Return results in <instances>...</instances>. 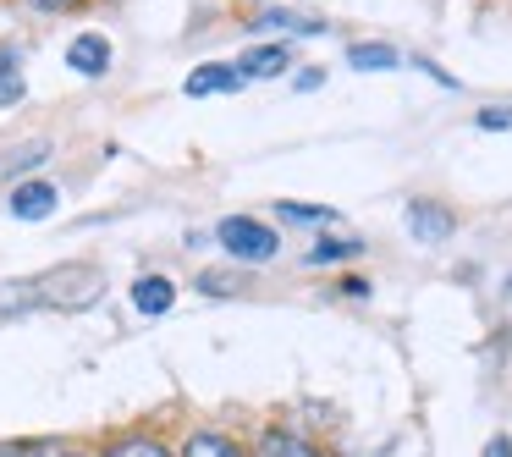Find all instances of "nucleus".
I'll return each mask as SVG.
<instances>
[{
  "label": "nucleus",
  "mask_w": 512,
  "mask_h": 457,
  "mask_svg": "<svg viewBox=\"0 0 512 457\" xmlns=\"http://www.w3.org/2000/svg\"><path fill=\"white\" fill-rule=\"evenodd\" d=\"M105 298V276L94 265H61L50 276H39V303L45 309H89Z\"/></svg>",
  "instance_id": "obj_1"
},
{
  "label": "nucleus",
  "mask_w": 512,
  "mask_h": 457,
  "mask_svg": "<svg viewBox=\"0 0 512 457\" xmlns=\"http://www.w3.org/2000/svg\"><path fill=\"white\" fill-rule=\"evenodd\" d=\"M215 237H221V248L232 259H243V265H265V259L281 254V237L270 232L265 221H254V215H226V221L215 226Z\"/></svg>",
  "instance_id": "obj_2"
},
{
  "label": "nucleus",
  "mask_w": 512,
  "mask_h": 457,
  "mask_svg": "<svg viewBox=\"0 0 512 457\" xmlns=\"http://www.w3.org/2000/svg\"><path fill=\"white\" fill-rule=\"evenodd\" d=\"M402 221H408V232L419 237V243H446V237L457 232V215L446 210V204H430V199H413Z\"/></svg>",
  "instance_id": "obj_3"
},
{
  "label": "nucleus",
  "mask_w": 512,
  "mask_h": 457,
  "mask_svg": "<svg viewBox=\"0 0 512 457\" xmlns=\"http://www.w3.org/2000/svg\"><path fill=\"white\" fill-rule=\"evenodd\" d=\"M61 204V193L50 188V182H17L12 188V215L17 221H50Z\"/></svg>",
  "instance_id": "obj_4"
},
{
  "label": "nucleus",
  "mask_w": 512,
  "mask_h": 457,
  "mask_svg": "<svg viewBox=\"0 0 512 457\" xmlns=\"http://www.w3.org/2000/svg\"><path fill=\"white\" fill-rule=\"evenodd\" d=\"M67 67L83 72V78H100V72L111 67V39L105 34H78L67 45Z\"/></svg>",
  "instance_id": "obj_5"
},
{
  "label": "nucleus",
  "mask_w": 512,
  "mask_h": 457,
  "mask_svg": "<svg viewBox=\"0 0 512 457\" xmlns=\"http://www.w3.org/2000/svg\"><path fill=\"white\" fill-rule=\"evenodd\" d=\"M287 61H292V50L287 45H254V50H243L237 56V78H281L287 72Z\"/></svg>",
  "instance_id": "obj_6"
},
{
  "label": "nucleus",
  "mask_w": 512,
  "mask_h": 457,
  "mask_svg": "<svg viewBox=\"0 0 512 457\" xmlns=\"http://www.w3.org/2000/svg\"><path fill=\"white\" fill-rule=\"evenodd\" d=\"M171 303H177V287H171L166 276H138L133 281V309L138 314H166Z\"/></svg>",
  "instance_id": "obj_7"
},
{
  "label": "nucleus",
  "mask_w": 512,
  "mask_h": 457,
  "mask_svg": "<svg viewBox=\"0 0 512 457\" xmlns=\"http://www.w3.org/2000/svg\"><path fill=\"white\" fill-rule=\"evenodd\" d=\"M237 67H199V72H188V83H182V89L193 94V100H204V94H232L237 89Z\"/></svg>",
  "instance_id": "obj_8"
},
{
  "label": "nucleus",
  "mask_w": 512,
  "mask_h": 457,
  "mask_svg": "<svg viewBox=\"0 0 512 457\" xmlns=\"http://www.w3.org/2000/svg\"><path fill=\"white\" fill-rule=\"evenodd\" d=\"M45 160H50V144H45V138H34V144H17V149H6V155H0V177H23V171L45 166Z\"/></svg>",
  "instance_id": "obj_9"
},
{
  "label": "nucleus",
  "mask_w": 512,
  "mask_h": 457,
  "mask_svg": "<svg viewBox=\"0 0 512 457\" xmlns=\"http://www.w3.org/2000/svg\"><path fill=\"white\" fill-rule=\"evenodd\" d=\"M347 67H353V72H397L402 56L391 45H353V50H347Z\"/></svg>",
  "instance_id": "obj_10"
},
{
  "label": "nucleus",
  "mask_w": 512,
  "mask_h": 457,
  "mask_svg": "<svg viewBox=\"0 0 512 457\" xmlns=\"http://www.w3.org/2000/svg\"><path fill=\"white\" fill-rule=\"evenodd\" d=\"M23 309H39V281H0V320Z\"/></svg>",
  "instance_id": "obj_11"
},
{
  "label": "nucleus",
  "mask_w": 512,
  "mask_h": 457,
  "mask_svg": "<svg viewBox=\"0 0 512 457\" xmlns=\"http://www.w3.org/2000/svg\"><path fill=\"white\" fill-rule=\"evenodd\" d=\"M259 457H320L303 435L292 430H265V441H259Z\"/></svg>",
  "instance_id": "obj_12"
},
{
  "label": "nucleus",
  "mask_w": 512,
  "mask_h": 457,
  "mask_svg": "<svg viewBox=\"0 0 512 457\" xmlns=\"http://www.w3.org/2000/svg\"><path fill=\"white\" fill-rule=\"evenodd\" d=\"M254 28H276V34H325L320 17H298V12H259Z\"/></svg>",
  "instance_id": "obj_13"
},
{
  "label": "nucleus",
  "mask_w": 512,
  "mask_h": 457,
  "mask_svg": "<svg viewBox=\"0 0 512 457\" xmlns=\"http://www.w3.org/2000/svg\"><path fill=\"white\" fill-rule=\"evenodd\" d=\"M182 457H243V452H237V441H226V435H215V430H199V435H188V446H182Z\"/></svg>",
  "instance_id": "obj_14"
},
{
  "label": "nucleus",
  "mask_w": 512,
  "mask_h": 457,
  "mask_svg": "<svg viewBox=\"0 0 512 457\" xmlns=\"http://www.w3.org/2000/svg\"><path fill=\"white\" fill-rule=\"evenodd\" d=\"M17 100H23V72H17L12 45H0V111H6V105H17Z\"/></svg>",
  "instance_id": "obj_15"
},
{
  "label": "nucleus",
  "mask_w": 512,
  "mask_h": 457,
  "mask_svg": "<svg viewBox=\"0 0 512 457\" xmlns=\"http://www.w3.org/2000/svg\"><path fill=\"white\" fill-rule=\"evenodd\" d=\"M353 254H364V237H325V243L309 248L314 265H325V259H353Z\"/></svg>",
  "instance_id": "obj_16"
},
{
  "label": "nucleus",
  "mask_w": 512,
  "mask_h": 457,
  "mask_svg": "<svg viewBox=\"0 0 512 457\" xmlns=\"http://www.w3.org/2000/svg\"><path fill=\"white\" fill-rule=\"evenodd\" d=\"M199 292H210V298H232V292H243V276H232V270H204Z\"/></svg>",
  "instance_id": "obj_17"
},
{
  "label": "nucleus",
  "mask_w": 512,
  "mask_h": 457,
  "mask_svg": "<svg viewBox=\"0 0 512 457\" xmlns=\"http://www.w3.org/2000/svg\"><path fill=\"white\" fill-rule=\"evenodd\" d=\"M281 221H298V226H314V221H336V210H325V204H281Z\"/></svg>",
  "instance_id": "obj_18"
},
{
  "label": "nucleus",
  "mask_w": 512,
  "mask_h": 457,
  "mask_svg": "<svg viewBox=\"0 0 512 457\" xmlns=\"http://www.w3.org/2000/svg\"><path fill=\"white\" fill-rule=\"evenodd\" d=\"M105 457H171L160 441H122V446H111Z\"/></svg>",
  "instance_id": "obj_19"
},
{
  "label": "nucleus",
  "mask_w": 512,
  "mask_h": 457,
  "mask_svg": "<svg viewBox=\"0 0 512 457\" xmlns=\"http://www.w3.org/2000/svg\"><path fill=\"white\" fill-rule=\"evenodd\" d=\"M479 127H485V133H507L512 111H507V105H501V111H479Z\"/></svg>",
  "instance_id": "obj_20"
},
{
  "label": "nucleus",
  "mask_w": 512,
  "mask_h": 457,
  "mask_svg": "<svg viewBox=\"0 0 512 457\" xmlns=\"http://www.w3.org/2000/svg\"><path fill=\"white\" fill-rule=\"evenodd\" d=\"M485 457H512V441H507V435H496V441L485 446Z\"/></svg>",
  "instance_id": "obj_21"
},
{
  "label": "nucleus",
  "mask_w": 512,
  "mask_h": 457,
  "mask_svg": "<svg viewBox=\"0 0 512 457\" xmlns=\"http://www.w3.org/2000/svg\"><path fill=\"white\" fill-rule=\"evenodd\" d=\"M34 6H45V12H67V6H78V0H34Z\"/></svg>",
  "instance_id": "obj_22"
},
{
  "label": "nucleus",
  "mask_w": 512,
  "mask_h": 457,
  "mask_svg": "<svg viewBox=\"0 0 512 457\" xmlns=\"http://www.w3.org/2000/svg\"><path fill=\"white\" fill-rule=\"evenodd\" d=\"M17 457H67V452H17Z\"/></svg>",
  "instance_id": "obj_23"
}]
</instances>
